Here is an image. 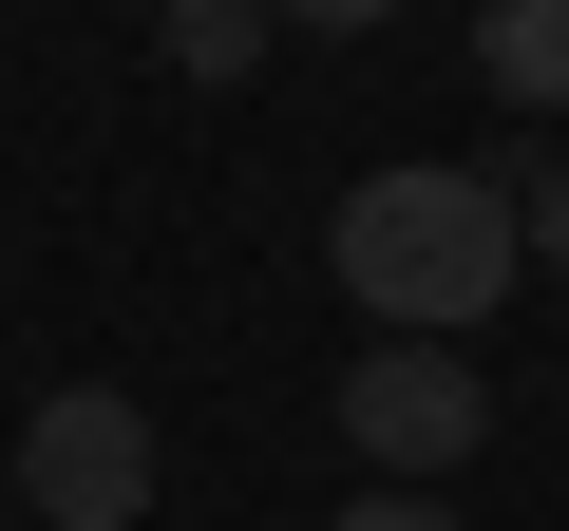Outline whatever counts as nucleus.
I'll use <instances>...</instances> for the list:
<instances>
[{"mask_svg": "<svg viewBox=\"0 0 569 531\" xmlns=\"http://www.w3.org/2000/svg\"><path fill=\"white\" fill-rule=\"evenodd\" d=\"M323 266H342V304H380V342H475L512 304V190L456 171V152H399V171L342 190Z\"/></svg>", "mask_w": 569, "mask_h": 531, "instance_id": "1", "label": "nucleus"}, {"mask_svg": "<svg viewBox=\"0 0 569 531\" xmlns=\"http://www.w3.org/2000/svg\"><path fill=\"white\" fill-rule=\"evenodd\" d=\"M475 437H493L475 342H361V361H342V455H380V493H437Z\"/></svg>", "mask_w": 569, "mask_h": 531, "instance_id": "2", "label": "nucleus"}, {"mask_svg": "<svg viewBox=\"0 0 569 531\" xmlns=\"http://www.w3.org/2000/svg\"><path fill=\"white\" fill-rule=\"evenodd\" d=\"M152 512V418L114 380H58L20 418V531H133Z\"/></svg>", "mask_w": 569, "mask_h": 531, "instance_id": "3", "label": "nucleus"}, {"mask_svg": "<svg viewBox=\"0 0 569 531\" xmlns=\"http://www.w3.org/2000/svg\"><path fill=\"white\" fill-rule=\"evenodd\" d=\"M475 77L512 114H569V0H475Z\"/></svg>", "mask_w": 569, "mask_h": 531, "instance_id": "4", "label": "nucleus"}, {"mask_svg": "<svg viewBox=\"0 0 569 531\" xmlns=\"http://www.w3.org/2000/svg\"><path fill=\"white\" fill-rule=\"evenodd\" d=\"M152 39H171V77H190V96H228L284 20H266V0H152Z\"/></svg>", "mask_w": 569, "mask_h": 531, "instance_id": "5", "label": "nucleus"}, {"mask_svg": "<svg viewBox=\"0 0 569 531\" xmlns=\"http://www.w3.org/2000/svg\"><path fill=\"white\" fill-rule=\"evenodd\" d=\"M512 266H550V285H569V152H550V171L512 190Z\"/></svg>", "mask_w": 569, "mask_h": 531, "instance_id": "6", "label": "nucleus"}, {"mask_svg": "<svg viewBox=\"0 0 569 531\" xmlns=\"http://www.w3.org/2000/svg\"><path fill=\"white\" fill-rule=\"evenodd\" d=\"M323 531H456V493H342Z\"/></svg>", "mask_w": 569, "mask_h": 531, "instance_id": "7", "label": "nucleus"}, {"mask_svg": "<svg viewBox=\"0 0 569 531\" xmlns=\"http://www.w3.org/2000/svg\"><path fill=\"white\" fill-rule=\"evenodd\" d=\"M266 20H305V39H380L399 0H266Z\"/></svg>", "mask_w": 569, "mask_h": 531, "instance_id": "8", "label": "nucleus"}]
</instances>
